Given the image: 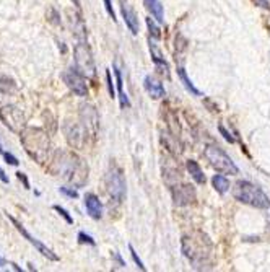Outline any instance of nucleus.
<instances>
[{"instance_id": "obj_1", "label": "nucleus", "mask_w": 270, "mask_h": 272, "mask_svg": "<svg viewBox=\"0 0 270 272\" xmlns=\"http://www.w3.org/2000/svg\"><path fill=\"white\" fill-rule=\"evenodd\" d=\"M49 173L54 176H60L65 181L75 184V186H83L88 179V166L74 152L57 150L54 157L50 158Z\"/></svg>"}, {"instance_id": "obj_2", "label": "nucleus", "mask_w": 270, "mask_h": 272, "mask_svg": "<svg viewBox=\"0 0 270 272\" xmlns=\"http://www.w3.org/2000/svg\"><path fill=\"white\" fill-rule=\"evenodd\" d=\"M212 251V241L200 232H194L182 238V253L197 269H203V266L210 264Z\"/></svg>"}, {"instance_id": "obj_3", "label": "nucleus", "mask_w": 270, "mask_h": 272, "mask_svg": "<svg viewBox=\"0 0 270 272\" xmlns=\"http://www.w3.org/2000/svg\"><path fill=\"white\" fill-rule=\"evenodd\" d=\"M25 152L36 163H44L49 158V137L38 127H25L20 134Z\"/></svg>"}, {"instance_id": "obj_4", "label": "nucleus", "mask_w": 270, "mask_h": 272, "mask_svg": "<svg viewBox=\"0 0 270 272\" xmlns=\"http://www.w3.org/2000/svg\"><path fill=\"white\" fill-rule=\"evenodd\" d=\"M233 197L256 209H269L270 199L261 188L251 181H238L233 188Z\"/></svg>"}, {"instance_id": "obj_5", "label": "nucleus", "mask_w": 270, "mask_h": 272, "mask_svg": "<svg viewBox=\"0 0 270 272\" xmlns=\"http://www.w3.org/2000/svg\"><path fill=\"white\" fill-rule=\"evenodd\" d=\"M203 155H205V158L210 162V165L215 168L217 171H220L223 174H238L239 173L238 166L234 165V162L221 150L220 147L208 145L205 148V152H203Z\"/></svg>"}, {"instance_id": "obj_6", "label": "nucleus", "mask_w": 270, "mask_h": 272, "mask_svg": "<svg viewBox=\"0 0 270 272\" xmlns=\"http://www.w3.org/2000/svg\"><path fill=\"white\" fill-rule=\"evenodd\" d=\"M74 55H75V69H77L81 75H85L86 79H95L96 64H95L93 54H91L88 46L85 44V41H80V43L75 46Z\"/></svg>"}, {"instance_id": "obj_7", "label": "nucleus", "mask_w": 270, "mask_h": 272, "mask_svg": "<svg viewBox=\"0 0 270 272\" xmlns=\"http://www.w3.org/2000/svg\"><path fill=\"white\" fill-rule=\"evenodd\" d=\"M106 188L108 194L114 199L116 202H122L125 197V179L122 176V171L119 168L113 166L106 174Z\"/></svg>"}, {"instance_id": "obj_8", "label": "nucleus", "mask_w": 270, "mask_h": 272, "mask_svg": "<svg viewBox=\"0 0 270 272\" xmlns=\"http://www.w3.org/2000/svg\"><path fill=\"white\" fill-rule=\"evenodd\" d=\"M0 119L15 134H22V131L25 129V116L17 106H3L0 109Z\"/></svg>"}, {"instance_id": "obj_9", "label": "nucleus", "mask_w": 270, "mask_h": 272, "mask_svg": "<svg viewBox=\"0 0 270 272\" xmlns=\"http://www.w3.org/2000/svg\"><path fill=\"white\" fill-rule=\"evenodd\" d=\"M5 215H7V218L10 220V222H12L13 225H15V228H17L18 230V232L20 233H22L23 235V237L25 238H26L28 241H29V243H31L33 246H34V248H36L38 251H39V253L41 254H43L44 256V258H48L49 261H54V263H55V261H59V256L57 254H55L54 253V251L52 249H50V248H48V246H46V245H43V243H41V241L38 240V238H34L33 237V235L31 233H29L28 232V230L26 228H25L23 227V225L22 223H20L18 222V220L17 218H15V217H12V215H10V214H5Z\"/></svg>"}, {"instance_id": "obj_10", "label": "nucleus", "mask_w": 270, "mask_h": 272, "mask_svg": "<svg viewBox=\"0 0 270 272\" xmlns=\"http://www.w3.org/2000/svg\"><path fill=\"white\" fill-rule=\"evenodd\" d=\"M62 79L65 85L74 91L77 96H86L88 95V86H86L85 75H81L77 69H69L62 74Z\"/></svg>"}, {"instance_id": "obj_11", "label": "nucleus", "mask_w": 270, "mask_h": 272, "mask_svg": "<svg viewBox=\"0 0 270 272\" xmlns=\"http://www.w3.org/2000/svg\"><path fill=\"white\" fill-rule=\"evenodd\" d=\"M172 201L177 207L189 205L196 201V189L191 184H181V186L172 188Z\"/></svg>"}, {"instance_id": "obj_12", "label": "nucleus", "mask_w": 270, "mask_h": 272, "mask_svg": "<svg viewBox=\"0 0 270 272\" xmlns=\"http://www.w3.org/2000/svg\"><path fill=\"white\" fill-rule=\"evenodd\" d=\"M65 134H67V140L72 147L75 148H81L85 145L86 137H88V131L85 129V126H78V124H65Z\"/></svg>"}, {"instance_id": "obj_13", "label": "nucleus", "mask_w": 270, "mask_h": 272, "mask_svg": "<svg viewBox=\"0 0 270 272\" xmlns=\"http://www.w3.org/2000/svg\"><path fill=\"white\" fill-rule=\"evenodd\" d=\"M80 116H81V121H83L85 129L88 131V134L95 136L96 129H98V114H96L95 108L91 105H81Z\"/></svg>"}, {"instance_id": "obj_14", "label": "nucleus", "mask_w": 270, "mask_h": 272, "mask_svg": "<svg viewBox=\"0 0 270 272\" xmlns=\"http://www.w3.org/2000/svg\"><path fill=\"white\" fill-rule=\"evenodd\" d=\"M150 53H151V59H153L158 70H160L166 79H170V65H168L165 57H163L161 49H160V46H158V39L153 38V36H150Z\"/></svg>"}, {"instance_id": "obj_15", "label": "nucleus", "mask_w": 270, "mask_h": 272, "mask_svg": "<svg viewBox=\"0 0 270 272\" xmlns=\"http://www.w3.org/2000/svg\"><path fill=\"white\" fill-rule=\"evenodd\" d=\"M119 3H121L122 18H124L127 28L130 29L132 34H137V33H139V18H137L135 12L130 8V5H129L127 0H119Z\"/></svg>"}, {"instance_id": "obj_16", "label": "nucleus", "mask_w": 270, "mask_h": 272, "mask_svg": "<svg viewBox=\"0 0 270 272\" xmlns=\"http://www.w3.org/2000/svg\"><path fill=\"white\" fill-rule=\"evenodd\" d=\"M85 207H86V212L91 218L95 220H99L103 217V204H101L99 197L95 196V194L88 192L85 196Z\"/></svg>"}, {"instance_id": "obj_17", "label": "nucleus", "mask_w": 270, "mask_h": 272, "mask_svg": "<svg viewBox=\"0 0 270 272\" xmlns=\"http://www.w3.org/2000/svg\"><path fill=\"white\" fill-rule=\"evenodd\" d=\"M144 86H145L147 93H148L151 98L160 100L165 96V86L161 85V82L158 80L155 75H147L144 80Z\"/></svg>"}, {"instance_id": "obj_18", "label": "nucleus", "mask_w": 270, "mask_h": 272, "mask_svg": "<svg viewBox=\"0 0 270 272\" xmlns=\"http://www.w3.org/2000/svg\"><path fill=\"white\" fill-rule=\"evenodd\" d=\"M144 3L158 23H165V10L160 0H144Z\"/></svg>"}, {"instance_id": "obj_19", "label": "nucleus", "mask_w": 270, "mask_h": 272, "mask_svg": "<svg viewBox=\"0 0 270 272\" xmlns=\"http://www.w3.org/2000/svg\"><path fill=\"white\" fill-rule=\"evenodd\" d=\"M114 75H116L117 96H119L121 106H122V108H129V106H130V101H129V98H127V95L124 93V83H122V74H121V69H119V65H117V64H114Z\"/></svg>"}, {"instance_id": "obj_20", "label": "nucleus", "mask_w": 270, "mask_h": 272, "mask_svg": "<svg viewBox=\"0 0 270 272\" xmlns=\"http://www.w3.org/2000/svg\"><path fill=\"white\" fill-rule=\"evenodd\" d=\"M186 166H187V171L191 173V176H192L194 181H196L197 184H205V181H207L205 174H203L202 168L198 166V163L196 160H187Z\"/></svg>"}, {"instance_id": "obj_21", "label": "nucleus", "mask_w": 270, "mask_h": 272, "mask_svg": "<svg viewBox=\"0 0 270 272\" xmlns=\"http://www.w3.org/2000/svg\"><path fill=\"white\" fill-rule=\"evenodd\" d=\"M212 184H213V188H215V191L220 194H225L228 189H230V181H228V178L223 176V174H215V176L212 178Z\"/></svg>"}, {"instance_id": "obj_22", "label": "nucleus", "mask_w": 270, "mask_h": 272, "mask_svg": "<svg viewBox=\"0 0 270 272\" xmlns=\"http://www.w3.org/2000/svg\"><path fill=\"white\" fill-rule=\"evenodd\" d=\"M177 75H179V79H181L182 83H184V86H186V90H187V91H191V93H192V95H196V96H202V93L196 88V86H194V83L191 82V79H189V77H187L184 67H177Z\"/></svg>"}, {"instance_id": "obj_23", "label": "nucleus", "mask_w": 270, "mask_h": 272, "mask_svg": "<svg viewBox=\"0 0 270 272\" xmlns=\"http://www.w3.org/2000/svg\"><path fill=\"white\" fill-rule=\"evenodd\" d=\"M147 27H148V31H150V36H153V38L160 39L161 38V33H160V28L156 27V23L153 22L151 18H147Z\"/></svg>"}, {"instance_id": "obj_24", "label": "nucleus", "mask_w": 270, "mask_h": 272, "mask_svg": "<svg viewBox=\"0 0 270 272\" xmlns=\"http://www.w3.org/2000/svg\"><path fill=\"white\" fill-rule=\"evenodd\" d=\"M52 209H54L55 212H57V214L60 215V217H62V218H64L65 222H67L69 225H72V223H74V218H72V215H70V214H69L67 210H65L64 207H60V205H54Z\"/></svg>"}, {"instance_id": "obj_25", "label": "nucleus", "mask_w": 270, "mask_h": 272, "mask_svg": "<svg viewBox=\"0 0 270 272\" xmlns=\"http://www.w3.org/2000/svg\"><path fill=\"white\" fill-rule=\"evenodd\" d=\"M106 83H108V91L111 98H116V86L113 82V75H111V70H106Z\"/></svg>"}, {"instance_id": "obj_26", "label": "nucleus", "mask_w": 270, "mask_h": 272, "mask_svg": "<svg viewBox=\"0 0 270 272\" xmlns=\"http://www.w3.org/2000/svg\"><path fill=\"white\" fill-rule=\"evenodd\" d=\"M78 241L81 245H90V246H95L96 245V241L93 240V237L88 233H85V232H80L78 233Z\"/></svg>"}, {"instance_id": "obj_27", "label": "nucleus", "mask_w": 270, "mask_h": 272, "mask_svg": "<svg viewBox=\"0 0 270 272\" xmlns=\"http://www.w3.org/2000/svg\"><path fill=\"white\" fill-rule=\"evenodd\" d=\"M59 191L64 194V196H67L70 199H77L78 197V192H77V189H74V188H67V186H62V188H59Z\"/></svg>"}, {"instance_id": "obj_28", "label": "nucleus", "mask_w": 270, "mask_h": 272, "mask_svg": "<svg viewBox=\"0 0 270 272\" xmlns=\"http://www.w3.org/2000/svg\"><path fill=\"white\" fill-rule=\"evenodd\" d=\"M129 251H130V256H132V259H134V263L139 266V268L142 269V271H145V266H144V263H142V259L139 258V254L135 253V249H134V246L132 245H129Z\"/></svg>"}, {"instance_id": "obj_29", "label": "nucleus", "mask_w": 270, "mask_h": 272, "mask_svg": "<svg viewBox=\"0 0 270 272\" xmlns=\"http://www.w3.org/2000/svg\"><path fill=\"white\" fill-rule=\"evenodd\" d=\"M3 153V158H5V162L8 163V165H12V166H18V158L13 155V153H10V152H2Z\"/></svg>"}, {"instance_id": "obj_30", "label": "nucleus", "mask_w": 270, "mask_h": 272, "mask_svg": "<svg viewBox=\"0 0 270 272\" xmlns=\"http://www.w3.org/2000/svg\"><path fill=\"white\" fill-rule=\"evenodd\" d=\"M103 2H104L106 12H108V13H109V17L116 22L117 18H116V12H114V8H113V2H111V0H103Z\"/></svg>"}, {"instance_id": "obj_31", "label": "nucleus", "mask_w": 270, "mask_h": 272, "mask_svg": "<svg viewBox=\"0 0 270 272\" xmlns=\"http://www.w3.org/2000/svg\"><path fill=\"white\" fill-rule=\"evenodd\" d=\"M17 178L23 183L25 189H29V188H31V186H29V179H28V176H26V174H25L23 171H18V173H17Z\"/></svg>"}, {"instance_id": "obj_32", "label": "nucleus", "mask_w": 270, "mask_h": 272, "mask_svg": "<svg viewBox=\"0 0 270 272\" xmlns=\"http://www.w3.org/2000/svg\"><path fill=\"white\" fill-rule=\"evenodd\" d=\"M218 129H220V132H221V136L223 137H225L226 138V140L228 142H230V143H234V137L230 134V132H228L226 129H225V127H223V126H220V127H218Z\"/></svg>"}, {"instance_id": "obj_33", "label": "nucleus", "mask_w": 270, "mask_h": 272, "mask_svg": "<svg viewBox=\"0 0 270 272\" xmlns=\"http://www.w3.org/2000/svg\"><path fill=\"white\" fill-rule=\"evenodd\" d=\"M0 181H2L3 184H8L10 183V179H8V176H7V173L3 171V168L0 166Z\"/></svg>"}, {"instance_id": "obj_34", "label": "nucleus", "mask_w": 270, "mask_h": 272, "mask_svg": "<svg viewBox=\"0 0 270 272\" xmlns=\"http://www.w3.org/2000/svg\"><path fill=\"white\" fill-rule=\"evenodd\" d=\"M256 2V5H259V7H262V8H266V10H270V5L267 0H254Z\"/></svg>"}, {"instance_id": "obj_35", "label": "nucleus", "mask_w": 270, "mask_h": 272, "mask_svg": "<svg viewBox=\"0 0 270 272\" xmlns=\"http://www.w3.org/2000/svg\"><path fill=\"white\" fill-rule=\"evenodd\" d=\"M10 266H12V268H13L15 271H22V268H18V266L15 264V263H10Z\"/></svg>"}, {"instance_id": "obj_36", "label": "nucleus", "mask_w": 270, "mask_h": 272, "mask_svg": "<svg viewBox=\"0 0 270 272\" xmlns=\"http://www.w3.org/2000/svg\"><path fill=\"white\" fill-rule=\"evenodd\" d=\"M74 3H75V5H78V0H74Z\"/></svg>"}, {"instance_id": "obj_37", "label": "nucleus", "mask_w": 270, "mask_h": 272, "mask_svg": "<svg viewBox=\"0 0 270 272\" xmlns=\"http://www.w3.org/2000/svg\"><path fill=\"white\" fill-rule=\"evenodd\" d=\"M0 264H2V258H0Z\"/></svg>"}, {"instance_id": "obj_38", "label": "nucleus", "mask_w": 270, "mask_h": 272, "mask_svg": "<svg viewBox=\"0 0 270 272\" xmlns=\"http://www.w3.org/2000/svg\"><path fill=\"white\" fill-rule=\"evenodd\" d=\"M0 152H2V145H0Z\"/></svg>"}]
</instances>
